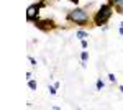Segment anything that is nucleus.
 <instances>
[{
	"instance_id": "nucleus-1",
	"label": "nucleus",
	"mask_w": 123,
	"mask_h": 110,
	"mask_svg": "<svg viewBox=\"0 0 123 110\" xmlns=\"http://www.w3.org/2000/svg\"><path fill=\"white\" fill-rule=\"evenodd\" d=\"M112 15H113V5H110V3H104V5L98 8V12L95 13L94 25H95V26L107 25V21L112 18Z\"/></svg>"
},
{
	"instance_id": "nucleus-2",
	"label": "nucleus",
	"mask_w": 123,
	"mask_h": 110,
	"mask_svg": "<svg viewBox=\"0 0 123 110\" xmlns=\"http://www.w3.org/2000/svg\"><path fill=\"white\" fill-rule=\"evenodd\" d=\"M67 20L79 25V26H85L89 23V15H87V12L84 8H74L67 13Z\"/></svg>"
},
{
	"instance_id": "nucleus-3",
	"label": "nucleus",
	"mask_w": 123,
	"mask_h": 110,
	"mask_svg": "<svg viewBox=\"0 0 123 110\" xmlns=\"http://www.w3.org/2000/svg\"><path fill=\"white\" fill-rule=\"evenodd\" d=\"M43 8V3L39 2V3H35V5H30L28 10H26V20L28 21H35V20L38 18V13L39 10Z\"/></svg>"
},
{
	"instance_id": "nucleus-4",
	"label": "nucleus",
	"mask_w": 123,
	"mask_h": 110,
	"mask_svg": "<svg viewBox=\"0 0 123 110\" xmlns=\"http://www.w3.org/2000/svg\"><path fill=\"white\" fill-rule=\"evenodd\" d=\"M33 23H35V26H36V28L43 30V31H48V30L56 28V23H54L53 20H41V18H36Z\"/></svg>"
},
{
	"instance_id": "nucleus-5",
	"label": "nucleus",
	"mask_w": 123,
	"mask_h": 110,
	"mask_svg": "<svg viewBox=\"0 0 123 110\" xmlns=\"http://www.w3.org/2000/svg\"><path fill=\"white\" fill-rule=\"evenodd\" d=\"M28 87H30V89H33V91H35V89L38 87V84H36V81H30V82H28Z\"/></svg>"
},
{
	"instance_id": "nucleus-6",
	"label": "nucleus",
	"mask_w": 123,
	"mask_h": 110,
	"mask_svg": "<svg viewBox=\"0 0 123 110\" xmlns=\"http://www.w3.org/2000/svg\"><path fill=\"white\" fill-rule=\"evenodd\" d=\"M76 36H77V38H87V33L80 30V31H77V33H76Z\"/></svg>"
},
{
	"instance_id": "nucleus-7",
	"label": "nucleus",
	"mask_w": 123,
	"mask_h": 110,
	"mask_svg": "<svg viewBox=\"0 0 123 110\" xmlns=\"http://www.w3.org/2000/svg\"><path fill=\"white\" fill-rule=\"evenodd\" d=\"M115 7H117V12H118V13H123V0L118 3V5H115Z\"/></svg>"
},
{
	"instance_id": "nucleus-8",
	"label": "nucleus",
	"mask_w": 123,
	"mask_h": 110,
	"mask_svg": "<svg viewBox=\"0 0 123 110\" xmlns=\"http://www.w3.org/2000/svg\"><path fill=\"white\" fill-rule=\"evenodd\" d=\"M80 58H82V61H87V59H89V53H87V51H82Z\"/></svg>"
},
{
	"instance_id": "nucleus-9",
	"label": "nucleus",
	"mask_w": 123,
	"mask_h": 110,
	"mask_svg": "<svg viewBox=\"0 0 123 110\" xmlns=\"http://www.w3.org/2000/svg\"><path fill=\"white\" fill-rule=\"evenodd\" d=\"M95 87H97L98 91H100V89H104V82H102V81L98 79V81H97V84H95Z\"/></svg>"
},
{
	"instance_id": "nucleus-10",
	"label": "nucleus",
	"mask_w": 123,
	"mask_h": 110,
	"mask_svg": "<svg viewBox=\"0 0 123 110\" xmlns=\"http://www.w3.org/2000/svg\"><path fill=\"white\" fill-rule=\"evenodd\" d=\"M120 2H122V0H108V3H110V5H118Z\"/></svg>"
},
{
	"instance_id": "nucleus-11",
	"label": "nucleus",
	"mask_w": 123,
	"mask_h": 110,
	"mask_svg": "<svg viewBox=\"0 0 123 110\" xmlns=\"http://www.w3.org/2000/svg\"><path fill=\"white\" fill-rule=\"evenodd\" d=\"M108 79H110V82H115V81H117L115 74H108Z\"/></svg>"
},
{
	"instance_id": "nucleus-12",
	"label": "nucleus",
	"mask_w": 123,
	"mask_h": 110,
	"mask_svg": "<svg viewBox=\"0 0 123 110\" xmlns=\"http://www.w3.org/2000/svg\"><path fill=\"white\" fill-rule=\"evenodd\" d=\"M28 59H30V63H31V66H36V59H35V58H31V56H30Z\"/></svg>"
},
{
	"instance_id": "nucleus-13",
	"label": "nucleus",
	"mask_w": 123,
	"mask_h": 110,
	"mask_svg": "<svg viewBox=\"0 0 123 110\" xmlns=\"http://www.w3.org/2000/svg\"><path fill=\"white\" fill-rule=\"evenodd\" d=\"M56 85H54V87H49V92H51V95H54V94H56Z\"/></svg>"
},
{
	"instance_id": "nucleus-14",
	"label": "nucleus",
	"mask_w": 123,
	"mask_h": 110,
	"mask_svg": "<svg viewBox=\"0 0 123 110\" xmlns=\"http://www.w3.org/2000/svg\"><path fill=\"white\" fill-rule=\"evenodd\" d=\"M80 45H82V48L85 49V48H87V41H85V39H82V43H80Z\"/></svg>"
},
{
	"instance_id": "nucleus-15",
	"label": "nucleus",
	"mask_w": 123,
	"mask_h": 110,
	"mask_svg": "<svg viewBox=\"0 0 123 110\" xmlns=\"http://www.w3.org/2000/svg\"><path fill=\"white\" fill-rule=\"evenodd\" d=\"M120 35H122V36H123V26L120 28Z\"/></svg>"
},
{
	"instance_id": "nucleus-16",
	"label": "nucleus",
	"mask_w": 123,
	"mask_h": 110,
	"mask_svg": "<svg viewBox=\"0 0 123 110\" xmlns=\"http://www.w3.org/2000/svg\"><path fill=\"white\" fill-rule=\"evenodd\" d=\"M71 2H72V3H77V2H79V0H71Z\"/></svg>"
},
{
	"instance_id": "nucleus-17",
	"label": "nucleus",
	"mask_w": 123,
	"mask_h": 110,
	"mask_svg": "<svg viewBox=\"0 0 123 110\" xmlns=\"http://www.w3.org/2000/svg\"><path fill=\"white\" fill-rule=\"evenodd\" d=\"M120 91H122V92H123V85H120Z\"/></svg>"
},
{
	"instance_id": "nucleus-18",
	"label": "nucleus",
	"mask_w": 123,
	"mask_h": 110,
	"mask_svg": "<svg viewBox=\"0 0 123 110\" xmlns=\"http://www.w3.org/2000/svg\"><path fill=\"white\" fill-rule=\"evenodd\" d=\"M41 2H48V0H41Z\"/></svg>"
},
{
	"instance_id": "nucleus-19",
	"label": "nucleus",
	"mask_w": 123,
	"mask_h": 110,
	"mask_svg": "<svg viewBox=\"0 0 123 110\" xmlns=\"http://www.w3.org/2000/svg\"><path fill=\"white\" fill-rule=\"evenodd\" d=\"M122 26H123V21H122Z\"/></svg>"
}]
</instances>
